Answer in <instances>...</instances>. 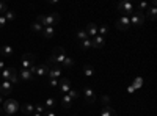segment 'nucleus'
<instances>
[{"label": "nucleus", "instance_id": "7", "mask_svg": "<svg viewBox=\"0 0 157 116\" xmlns=\"http://www.w3.org/2000/svg\"><path fill=\"white\" fill-rule=\"evenodd\" d=\"M22 69H30V68H33L35 64H36V58H35V55L33 54H24L22 55Z\"/></svg>", "mask_w": 157, "mask_h": 116}, {"label": "nucleus", "instance_id": "22", "mask_svg": "<svg viewBox=\"0 0 157 116\" xmlns=\"http://www.w3.org/2000/svg\"><path fill=\"white\" fill-rule=\"evenodd\" d=\"M43 105H44L46 110H54V107L57 105V100H55L54 97H49L47 100H44V104H43Z\"/></svg>", "mask_w": 157, "mask_h": 116}, {"label": "nucleus", "instance_id": "44", "mask_svg": "<svg viewBox=\"0 0 157 116\" xmlns=\"http://www.w3.org/2000/svg\"><path fill=\"white\" fill-rule=\"evenodd\" d=\"M32 116H43V114H39V113H33Z\"/></svg>", "mask_w": 157, "mask_h": 116}, {"label": "nucleus", "instance_id": "43", "mask_svg": "<svg viewBox=\"0 0 157 116\" xmlns=\"http://www.w3.org/2000/svg\"><path fill=\"white\" fill-rule=\"evenodd\" d=\"M0 116H3V108L0 107Z\"/></svg>", "mask_w": 157, "mask_h": 116}, {"label": "nucleus", "instance_id": "25", "mask_svg": "<svg viewBox=\"0 0 157 116\" xmlns=\"http://www.w3.org/2000/svg\"><path fill=\"white\" fill-rule=\"evenodd\" d=\"M83 74L86 77H93L94 75V68L90 66V64H85V66H83Z\"/></svg>", "mask_w": 157, "mask_h": 116}, {"label": "nucleus", "instance_id": "42", "mask_svg": "<svg viewBox=\"0 0 157 116\" xmlns=\"http://www.w3.org/2000/svg\"><path fill=\"white\" fill-rule=\"evenodd\" d=\"M3 102H5V100H3V97H2V96H0V107H2V105H3Z\"/></svg>", "mask_w": 157, "mask_h": 116}, {"label": "nucleus", "instance_id": "37", "mask_svg": "<svg viewBox=\"0 0 157 116\" xmlns=\"http://www.w3.org/2000/svg\"><path fill=\"white\" fill-rule=\"evenodd\" d=\"M68 94H69V96H71V97H72V100H74V99H77V97H78V91H75V89H71V91H69V93H68Z\"/></svg>", "mask_w": 157, "mask_h": 116}, {"label": "nucleus", "instance_id": "21", "mask_svg": "<svg viewBox=\"0 0 157 116\" xmlns=\"http://www.w3.org/2000/svg\"><path fill=\"white\" fill-rule=\"evenodd\" d=\"M148 16H149V19L151 21H154L155 19V16H157V9H155V2H152L149 6H148Z\"/></svg>", "mask_w": 157, "mask_h": 116}, {"label": "nucleus", "instance_id": "41", "mask_svg": "<svg viewBox=\"0 0 157 116\" xmlns=\"http://www.w3.org/2000/svg\"><path fill=\"white\" fill-rule=\"evenodd\" d=\"M134 91H135V88H134V86H132V85H130V86H129V88H127V93H130V94H132V93H134Z\"/></svg>", "mask_w": 157, "mask_h": 116}, {"label": "nucleus", "instance_id": "8", "mask_svg": "<svg viewBox=\"0 0 157 116\" xmlns=\"http://www.w3.org/2000/svg\"><path fill=\"white\" fill-rule=\"evenodd\" d=\"M47 77H49V79H57V80H60V77H61V66H58V64H49Z\"/></svg>", "mask_w": 157, "mask_h": 116}, {"label": "nucleus", "instance_id": "17", "mask_svg": "<svg viewBox=\"0 0 157 116\" xmlns=\"http://www.w3.org/2000/svg\"><path fill=\"white\" fill-rule=\"evenodd\" d=\"M98 27H99V25H96L94 22H90L88 25H86V33H88V36L90 38H94L96 35H98Z\"/></svg>", "mask_w": 157, "mask_h": 116}, {"label": "nucleus", "instance_id": "35", "mask_svg": "<svg viewBox=\"0 0 157 116\" xmlns=\"http://www.w3.org/2000/svg\"><path fill=\"white\" fill-rule=\"evenodd\" d=\"M101 100H102L104 107H110V97H109V96H102Z\"/></svg>", "mask_w": 157, "mask_h": 116}, {"label": "nucleus", "instance_id": "20", "mask_svg": "<svg viewBox=\"0 0 157 116\" xmlns=\"http://www.w3.org/2000/svg\"><path fill=\"white\" fill-rule=\"evenodd\" d=\"M75 38H77V41L78 43H82V41H85V39H88V33H86V30L85 28H78L77 30V33H75Z\"/></svg>", "mask_w": 157, "mask_h": 116}, {"label": "nucleus", "instance_id": "10", "mask_svg": "<svg viewBox=\"0 0 157 116\" xmlns=\"http://www.w3.org/2000/svg\"><path fill=\"white\" fill-rule=\"evenodd\" d=\"M115 27H116L118 30H127V28L130 27V19H129V16H121L120 19L115 22Z\"/></svg>", "mask_w": 157, "mask_h": 116}, {"label": "nucleus", "instance_id": "38", "mask_svg": "<svg viewBox=\"0 0 157 116\" xmlns=\"http://www.w3.org/2000/svg\"><path fill=\"white\" fill-rule=\"evenodd\" d=\"M6 24H8V21H6V19H5L3 16H0V28H3Z\"/></svg>", "mask_w": 157, "mask_h": 116}, {"label": "nucleus", "instance_id": "23", "mask_svg": "<svg viewBox=\"0 0 157 116\" xmlns=\"http://www.w3.org/2000/svg\"><path fill=\"white\" fill-rule=\"evenodd\" d=\"M101 116H116V111H115L112 107H102Z\"/></svg>", "mask_w": 157, "mask_h": 116}, {"label": "nucleus", "instance_id": "39", "mask_svg": "<svg viewBox=\"0 0 157 116\" xmlns=\"http://www.w3.org/2000/svg\"><path fill=\"white\" fill-rule=\"evenodd\" d=\"M43 116H57V114H55L54 110H46V111L43 113Z\"/></svg>", "mask_w": 157, "mask_h": 116}, {"label": "nucleus", "instance_id": "27", "mask_svg": "<svg viewBox=\"0 0 157 116\" xmlns=\"http://www.w3.org/2000/svg\"><path fill=\"white\" fill-rule=\"evenodd\" d=\"M3 17L6 19V21H10V22H13L16 19V13L13 11V9H8V11H5V14H3Z\"/></svg>", "mask_w": 157, "mask_h": 116}, {"label": "nucleus", "instance_id": "3", "mask_svg": "<svg viewBox=\"0 0 157 116\" xmlns=\"http://www.w3.org/2000/svg\"><path fill=\"white\" fill-rule=\"evenodd\" d=\"M2 108H3V113H5V114L14 116V113H17V111L21 110V105H19V102L14 100V99H6V100L3 102Z\"/></svg>", "mask_w": 157, "mask_h": 116}, {"label": "nucleus", "instance_id": "29", "mask_svg": "<svg viewBox=\"0 0 157 116\" xmlns=\"http://www.w3.org/2000/svg\"><path fill=\"white\" fill-rule=\"evenodd\" d=\"M80 47H82L83 50L93 49V46H91V38H88V39H85V41H82V43H80Z\"/></svg>", "mask_w": 157, "mask_h": 116}, {"label": "nucleus", "instance_id": "14", "mask_svg": "<svg viewBox=\"0 0 157 116\" xmlns=\"http://www.w3.org/2000/svg\"><path fill=\"white\" fill-rule=\"evenodd\" d=\"M91 46H93V49H102L105 46V38L101 35H96L94 38H91Z\"/></svg>", "mask_w": 157, "mask_h": 116}, {"label": "nucleus", "instance_id": "33", "mask_svg": "<svg viewBox=\"0 0 157 116\" xmlns=\"http://www.w3.org/2000/svg\"><path fill=\"white\" fill-rule=\"evenodd\" d=\"M5 11H8V5L5 2H0V16H3Z\"/></svg>", "mask_w": 157, "mask_h": 116}, {"label": "nucleus", "instance_id": "4", "mask_svg": "<svg viewBox=\"0 0 157 116\" xmlns=\"http://www.w3.org/2000/svg\"><path fill=\"white\" fill-rule=\"evenodd\" d=\"M0 75H2V80H8V82H11L13 85L19 82L17 71H16L14 68H5L2 72H0Z\"/></svg>", "mask_w": 157, "mask_h": 116}, {"label": "nucleus", "instance_id": "19", "mask_svg": "<svg viewBox=\"0 0 157 116\" xmlns=\"http://www.w3.org/2000/svg\"><path fill=\"white\" fill-rule=\"evenodd\" d=\"M21 111L24 114H33L35 113V105L30 104V102H25V104H22V107H21Z\"/></svg>", "mask_w": 157, "mask_h": 116}, {"label": "nucleus", "instance_id": "18", "mask_svg": "<svg viewBox=\"0 0 157 116\" xmlns=\"http://www.w3.org/2000/svg\"><path fill=\"white\" fill-rule=\"evenodd\" d=\"M60 104H61L64 108H69V107L72 105V97H71L69 94H61V97H60Z\"/></svg>", "mask_w": 157, "mask_h": 116}, {"label": "nucleus", "instance_id": "32", "mask_svg": "<svg viewBox=\"0 0 157 116\" xmlns=\"http://www.w3.org/2000/svg\"><path fill=\"white\" fill-rule=\"evenodd\" d=\"M44 111H46V108H44V105H43V104H36V105H35V113L43 114Z\"/></svg>", "mask_w": 157, "mask_h": 116}, {"label": "nucleus", "instance_id": "9", "mask_svg": "<svg viewBox=\"0 0 157 116\" xmlns=\"http://www.w3.org/2000/svg\"><path fill=\"white\" fill-rule=\"evenodd\" d=\"M33 68H35V66H33ZM33 68H30V69H22L21 74H17L19 80H22V82H30V80H33V79H35Z\"/></svg>", "mask_w": 157, "mask_h": 116}, {"label": "nucleus", "instance_id": "36", "mask_svg": "<svg viewBox=\"0 0 157 116\" xmlns=\"http://www.w3.org/2000/svg\"><path fill=\"white\" fill-rule=\"evenodd\" d=\"M49 85H50L52 88H57V86H58V80H57V79H49Z\"/></svg>", "mask_w": 157, "mask_h": 116}, {"label": "nucleus", "instance_id": "5", "mask_svg": "<svg viewBox=\"0 0 157 116\" xmlns=\"http://www.w3.org/2000/svg\"><path fill=\"white\" fill-rule=\"evenodd\" d=\"M118 11L123 13V16H130L135 11V5L132 2H127V0H123V2L118 3Z\"/></svg>", "mask_w": 157, "mask_h": 116}, {"label": "nucleus", "instance_id": "6", "mask_svg": "<svg viewBox=\"0 0 157 116\" xmlns=\"http://www.w3.org/2000/svg\"><path fill=\"white\" fill-rule=\"evenodd\" d=\"M130 19V25H135V27H140V25H143V22H145V13L141 11H134L132 14L129 16Z\"/></svg>", "mask_w": 157, "mask_h": 116}, {"label": "nucleus", "instance_id": "28", "mask_svg": "<svg viewBox=\"0 0 157 116\" xmlns=\"http://www.w3.org/2000/svg\"><path fill=\"white\" fill-rule=\"evenodd\" d=\"M61 66L68 68V69H69V68H72V66H74V60H72L71 57H68V55H66V58H64V61L61 63Z\"/></svg>", "mask_w": 157, "mask_h": 116}, {"label": "nucleus", "instance_id": "11", "mask_svg": "<svg viewBox=\"0 0 157 116\" xmlns=\"http://www.w3.org/2000/svg\"><path fill=\"white\" fill-rule=\"evenodd\" d=\"M58 88H60V93L61 94H68L71 89H72V85L68 79H60L58 80Z\"/></svg>", "mask_w": 157, "mask_h": 116}, {"label": "nucleus", "instance_id": "26", "mask_svg": "<svg viewBox=\"0 0 157 116\" xmlns=\"http://www.w3.org/2000/svg\"><path fill=\"white\" fill-rule=\"evenodd\" d=\"M43 28H44V27H43V25L39 24L38 21H35V22L30 25V30H32V32H38V33H41V32H43Z\"/></svg>", "mask_w": 157, "mask_h": 116}, {"label": "nucleus", "instance_id": "40", "mask_svg": "<svg viewBox=\"0 0 157 116\" xmlns=\"http://www.w3.org/2000/svg\"><path fill=\"white\" fill-rule=\"evenodd\" d=\"M5 68H6V64H5V61H3V60H0V72H2V71H3Z\"/></svg>", "mask_w": 157, "mask_h": 116}, {"label": "nucleus", "instance_id": "46", "mask_svg": "<svg viewBox=\"0 0 157 116\" xmlns=\"http://www.w3.org/2000/svg\"><path fill=\"white\" fill-rule=\"evenodd\" d=\"M74 116H78V114H74Z\"/></svg>", "mask_w": 157, "mask_h": 116}, {"label": "nucleus", "instance_id": "45", "mask_svg": "<svg viewBox=\"0 0 157 116\" xmlns=\"http://www.w3.org/2000/svg\"><path fill=\"white\" fill-rule=\"evenodd\" d=\"M5 116H10V114H5Z\"/></svg>", "mask_w": 157, "mask_h": 116}, {"label": "nucleus", "instance_id": "30", "mask_svg": "<svg viewBox=\"0 0 157 116\" xmlns=\"http://www.w3.org/2000/svg\"><path fill=\"white\" fill-rule=\"evenodd\" d=\"M107 32H109L107 25H99V27H98V35H101V36H104V38H105Z\"/></svg>", "mask_w": 157, "mask_h": 116}, {"label": "nucleus", "instance_id": "1", "mask_svg": "<svg viewBox=\"0 0 157 116\" xmlns=\"http://www.w3.org/2000/svg\"><path fill=\"white\" fill-rule=\"evenodd\" d=\"M43 27H55L60 22V14L58 13H52V14H39L36 19Z\"/></svg>", "mask_w": 157, "mask_h": 116}, {"label": "nucleus", "instance_id": "13", "mask_svg": "<svg viewBox=\"0 0 157 116\" xmlns=\"http://www.w3.org/2000/svg\"><path fill=\"white\" fill-rule=\"evenodd\" d=\"M13 91V83L8 82V80H2L0 82V93H2L3 96H10Z\"/></svg>", "mask_w": 157, "mask_h": 116}, {"label": "nucleus", "instance_id": "2", "mask_svg": "<svg viewBox=\"0 0 157 116\" xmlns=\"http://www.w3.org/2000/svg\"><path fill=\"white\" fill-rule=\"evenodd\" d=\"M64 58H66V50H64L63 47H55L54 50H52V55H50L47 64H58V66H61Z\"/></svg>", "mask_w": 157, "mask_h": 116}, {"label": "nucleus", "instance_id": "31", "mask_svg": "<svg viewBox=\"0 0 157 116\" xmlns=\"http://www.w3.org/2000/svg\"><path fill=\"white\" fill-rule=\"evenodd\" d=\"M141 85H143V79H141V77H137V79L134 80V83H132V86H134L135 89L141 88Z\"/></svg>", "mask_w": 157, "mask_h": 116}, {"label": "nucleus", "instance_id": "24", "mask_svg": "<svg viewBox=\"0 0 157 116\" xmlns=\"http://www.w3.org/2000/svg\"><path fill=\"white\" fill-rule=\"evenodd\" d=\"M0 54L5 55V57H10V55L13 54V47H11V46H8V44L2 46V49H0Z\"/></svg>", "mask_w": 157, "mask_h": 116}, {"label": "nucleus", "instance_id": "16", "mask_svg": "<svg viewBox=\"0 0 157 116\" xmlns=\"http://www.w3.org/2000/svg\"><path fill=\"white\" fill-rule=\"evenodd\" d=\"M55 33H57V28L55 27H44L43 32H41L43 38H46V39H52V38L55 36Z\"/></svg>", "mask_w": 157, "mask_h": 116}, {"label": "nucleus", "instance_id": "34", "mask_svg": "<svg viewBox=\"0 0 157 116\" xmlns=\"http://www.w3.org/2000/svg\"><path fill=\"white\" fill-rule=\"evenodd\" d=\"M148 2H141V3H138V9L137 11H141V13H145V9H148Z\"/></svg>", "mask_w": 157, "mask_h": 116}, {"label": "nucleus", "instance_id": "12", "mask_svg": "<svg viewBox=\"0 0 157 116\" xmlns=\"http://www.w3.org/2000/svg\"><path fill=\"white\" fill-rule=\"evenodd\" d=\"M49 72V64H35L33 68V74L36 77H44Z\"/></svg>", "mask_w": 157, "mask_h": 116}, {"label": "nucleus", "instance_id": "15", "mask_svg": "<svg viewBox=\"0 0 157 116\" xmlns=\"http://www.w3.org/2000/svg\"><path fill=\"white\" fill-rule=\"evenodd\" d=\"M83 96H85V100L88 102V104H93V102L96 100V93L90 86H85L83 88Z\"/></svg>", "mask_w": 157, "mask_h": 116}]
</instances>
